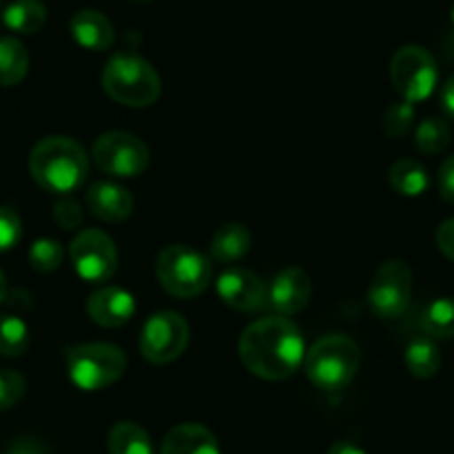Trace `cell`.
Returning a JSON list of instances; mask_svg holds the SVG:
<instances>
[{
    "mask_svg": "<svg viewBox=\"0 0 454 454\" xmlns=\"http://www.w3.org/2000/svg\"><path fill=\"white\" fill-rule=\"evenodd\" d=\"M160 454H221L218 441L200 423H181L172 427L160 445Z\"/></svg>",
    "mask_w": 454,
    "mask_h": 454,
    "instance_id": "cell-17",
    "label": "cell"
},
{
    "mask_svg": "<svg viewBox=\"0 0 454 454\" xmlns=\"http://www.w3.org/2000/svg\"><path fill=\"white\" fill-rule=\"evenodd\" d=\"M87 209L96 218L107 223H121L132 216L134 196L128 187L112 181H98L87 190Z\"/></svg>",
    "mask_w": 454,
    "mask_h": 454,
    "instance_id": "cell-15",
    "label": "cell"
},
{
    "mask_svg": "<svg viewBox=\"0 0 454 454\" xmlns=\"http://www.w3.org/2000/svg\"><path fill=\"white\" fill-rule=\"evenodd\" d=\"M65 368L78 390L98 392L123 377L128 356L112 343H81L65 348Z\"/></svg>",
    "mask_w": 454,
    "mask_h": 454,
    "instance_id": "cell-5",
    "label": "cell"
},
{
    "mask_svg": "<svg viewBox=\"0 0 454 454\" xmlns=\"http://www.w3.org/2000/svg\"><path fill=\"white\" fill-rule=\"evenodd\" d=\"M87 154L74 138L47 137L29 154V174L45 192L72 196L87 178Z\"/></svg>",
    "mask_w": 454,
    "mask_h": 454,
    "instance_id": "cell-2",
    "label": "cell"
},
{
    "mask_svg": "<svg viewBox=\"0 0 454 454\" xmlns=\"http://www.w3.org/2000/svg\"><path fill=\"white\" fill-rule=\"evenodd\" d=\"M3 454H47V448L38 439L25 436V439L14 441Z\"/></svg>",
    "mask_w": 454,
    "mask_h": 454,
    "instance_id": "cell-34",
    "label": "cell"
},
{
    "mask_svg": "<svg viewBox=\"0 0 454 454\" xmlns=\"http://www.w3.org/2000/svg\"><path fill=\"white\" fill-rule=\"evenodd\" d=\"M190 343V325L178 312H156L145 321L141 332V355L150 364L165 365L176 361Z\"/></svg>",
    "mask_w": 454,
    "mask_h": 454,
    "instance_id": "cell-9",
    "label": "cell"
},
{
    "mask_svg": "<svg viewBox=\"0 0 454 454\" xmlns=\"http://www.w3.org/2000/svg\"><path fill=\"white\" fill-rule=\"evenodd\" d=\"M239 356L252 374L268 381L292 377L305 359V343L299 327L287 317L254 321L239 339Z\"/></svg>",
    "mask_w": 454,
    "mask_h": 454,
    "instance_id": "cell-1",
    "label": "cell"
},
{
    "mask_svg": "<svg viewBox=\"0 0 454 454\" xmlns=\"http://www.w3.org/2000/svg\"><path fill=\"white\" fill-rule=\"evenodd\" d=\"M5 294H7V281H5V274L0 272V303L5 301Z\"/></svg>",
    "mask_w": 454,
    "mask_h": 454,
    "instance_id": "cell-37",
    "label": "cell"
},
{
    "mask_svg": "<svg viewBox=\"0 0 454 454\" xmlns=\"http://www.w3.org/2000/svg\"><path fill=\"white\" fill-rule=\"evenodd\" d=\"M29 51L19 38H0V87H14L27 76Z\"/></svg>",
    "mask_w": 454,
    "mask_h": 454,
    "instance_id": "cell-19",
    "label": "cell"
},
{
    "mask_svg": "<svg viewBox=\"0 0 454 454\" xmlns=\"http://www.w3.org/2000/svg\"><path fill=\"white\" fill-rule=\"evenodd\" d=\"M109 454H154L150 434L138 423L121 421L109 430Z\"/></svg>",
    "mask_w": 454,
    "mask_h": 454,
    "instance_id": "cell-21",
    "label": "cell"
},
{
    "mask_svg": "<svg viewBox=\"0 0 454 454\" xmlns=\"http://www.w3.org/2000/svg\"><path fill=\"white\" fill-rule=\"evenodd\" d=\"M103 90L125 107H150L160 96V76L137 54H116L103 69Z\"/></svg>",
    "mask_w": 454,
    "mask_h": 454,
    "instance_id": "cell-4",
    "label": "cell"
},
{
    "mask_svg": "<svg viewBox=\"0 0 454 454\" xmlns=\"http://www.w3.org/2000/svg\"><path fill=\"white\" fill-rule=\"evenodd\" d=\"M29 265L36 272H56L63 265L65 247L54 239H38L29 247Z\"/></svg>",
    "mask_w": 454,
    "mask_h": 454,
    "instance_id": "cell-27",
    "label": "cell"
},
{
    "mask_svg": "<svg viewBox=\"0 0 454 454\" xmlns=\"http://www.w3.org/2000/svg\"><path fill=\"white\" fill-rule=\"evenodd\" d=\"M29 348V327L16 314H0V355L14 356L25 355Z\"/></svg>",
    "mask_w": 454,
    "mask_h": 454,
    "instance_id": "cell-25",
    "label": "cell"
},
{
    "mask_svg": "<svg viewBox=\"0 0 454 454\" xmlns=\"http://www.w3.org/2000/svg\"><path fill=\"white\" fill-rule=\"evenodd\" d=\"M387 181H390L392 190L401 196H421L430 185L427 169L412 159L396 160L390 168Z\"/></svg>",
    "mask_w": 454,
    "mask_h": 454,
    "instance_id": "cell-23",
    "label": "cell"
},
{
    "mask_svg": "<svg viewBox=\"0 0 454 454\" xmlns=\"http://www.w3.org/2000/svg\"><path fill=\"white\" fill-rule=\"evenodd\" d=\"M439 190L441 196H443L450 205H454V154L450 156V159H445V163L441 165Z\"/></svg>",
    "mask_w": 454,
    "mask_h": 454,
    "instance_id": "cell-32",
    "label": "cell"
},
{
    "mask_svg": "<svg viewBox=\"0 0 454 454\" xmlns=\"http://www.w3.org/2000/svg\"><path fill=\"white\" fill-rule=\"evenodd\" d=\"M69 32L78 45L90 51H107L116 41L114 25L109 23L107 16L96 10H81L74 14Z\"/></svg>",
    "mask_w": 454,
    "mask_h": 454,
    "instance_id": "cell-16",
    "label": "cell"
},
{
    "mask_svg": "<svg viewBox=\"0 0 454 454\" xmlns=\"http://www.w3.org/2000/svg\"><path fill=\"white\" fill-rule=\"evenodd\" d=\"M361 364L356 340L346 334H327L305 352V374L318 390L339 392L350 386Z\"/></svg>",
    "mask_w": 454,
    "mask_h": 454,
    "instance_id": "cell-3",
    "label": "cell"
},
{
    "mask_svg": "<svg viewBox=\"0 0 454 454\" xmlns=\"http://www.w3.org/2000/svg\"><path fill=\"white\" fill-rule=\"evenodd\" d=\"M252 247V234L246 225L241 223H227V225L218 227L216 234L212 239V252L214 259L218 263H237L243 256L250 252Z\"/></svg>",
    "mask_w": 454,
    "mask_h": 454,
    "instance_id": "cell-18",
    "label": "cell"
},
{
    "mask_svg": "<svg viewBox=\"0 0 454 454\" xmlns=\"http://www.w3.org/2000/svg\"><path fill=\"white\" fill-rule=\"evenodd\" d=\"M436 246L450 261H454V218H448V221L439 225V230H436Z\"/></svg>",
    "mask_w": 454,
    "mask_h": 454,
    "instance_id": "cell-33",
    "label": "cell"
},
{
    "mask_svg": "<svg viewBox=\"0 0 454 454\" xmlns=\"http://www.w3.org/2000/svg\"><path fill=\"white\" fill-rule=\"evenodd\" d=\"M27 390V381L23 374L14 372V370H0V412L12 410Z\"/></svg>",
    "mask_w": 454,
    "mask_h": 454,
    "instance_id": "cell-29",
    "label": "cell"
},
{
    "mask_svg": "<svg viewBox=\"0 0 454 454\" xmlns=\"http://www.w3.org/2000/svg\"><path fill=\"white\" fill-rule=\"evenodd\" d=\"M390 78L401 100L414 105L430 98L436 90L439 69L430 51L419 45H403L392 56Z\"/></svg>",
    "mask_w": 454,
    "mask_h": 454,
    "instance_id": "cell-7",
    "label": "cell"
},
{
    "mask_svg": "<svg viewBox=\"0 0 454 454\" xmlns=\"http://www.w3.org/2000/svg\"><path fill=\"white\" fill-rule=\"evenodd\" d=\"M3 20L16 34L41 32L47 20V10L41 0H14L3 12Z\"/></svg>",
    "mask_w": 454,
    "mask_h": 454,
    "instance_id": "cell-20",
    "label": "cell"
},
{
    "mask_svg": "<svg viewBox=\"0 0 454 454\" xmlns=\"http://www.w3.org/2000/svg\"><path fill=\"white\" fill-rule=\"evenodd\" d=\"M69 259L78 277L87 283H105L119 268V250L100 230H82L69 246Z\"/></svg>",
    "mask_w": 454,
    "mask_h": 454,
    "instance_id": "cell-11",
    "label": "cell"
},
{
    "mask_svg": "<svg viewBox=\"0 0 454 454\" xmlns=\"http://www.w3.org/2000/svg\"><path fill=\"white\" fill-rule=\"evenodd\" d=\"M414 123V105L408 100H399V103L390 105L383 116V129L387 137L401 138L410 132Z\"/></svg>",
    "mask_w": 454,
    "mask_h": 454,
    "instance_id": "cell-28",
    "label": "cell"
},
{
    "mask_svg": "<svg viewBox=\"0 0 454 454\" xmlns=\"http://www.w3.org/2000/svg\"><path fill=\"white\" fill-rule=\"evenodd\" d=\"M450 45H452V50H454V34H452V43H450Z\"/></svg>",
    "mask_w": 454,
    "mask_h": 454,
    "instance_id": "cell-39",
    "label": "cell"
},
{
    "mask_svg": "<svg viewBox=\"0 0 454 454\" xmlns=\"http://www.w3.org/2000/svg\"><path fill=\"white\" fill-rule=\"evenodd\" d=\"M137 301L123 287H100L87 301V314L103 327H121L132 321Z\"/></svg>",
    "mask_w": 454,
    "mask_h": 454,
    "instance_id": "cell-14",
    "label": "cell"
},
{
    "mask_svg": "<svg viewBox=\"0 0 454 454\" xmlns=\"http://www.w3.org/2000/svg\"><path fill=\"white\" fill-rule=\"evenodd\" d=\"M137 3H150V0H137Z\"/></svg>",
    "mask_w": 454,
    "mask_h": 454,
    "instance_id": "cell-40",
    "label": "cell"
},
{
    "mask_svg": "<svg viewBox=\"0 0 454 454\" xmlns=\"http://www.w3.org/2000/svg\"><path fill=\"white\" fill-rule=\"evenodd\" d=\"M54 221L59 223L60 230L69 232V230H76L82 223V209L81 203L72 196H60L54 205Z\"/></svg>",
    "mask_w": 454,
    "mask_h": 454,
    "instance_id": "cell-31",
    "label": "cell"
},
{
    "mask_svg": "<svg viewBox=\"0 0 454 454\" xmlns=\"http://www.w3.org/2000/svg\"><path fill=\"white\" fill-rule=\"evenodd\" d=\"M156 277L168 294L176 299H194L207 290L212 281V263L203 252L174 243L159 252Z\"/></svg>",
    "mask_w": 454,
    "mask_h": 454,
    "instance_id": "cell-6",
    "label": "cell"
},
{
    "mask_svg": "<svg viewBox=\"0 0 454 454\" xmlns=\"http://www.w3.org/2000/svg\"><path fill=\"white\" fill-rule=\"evenodd\" d=\"M441 105H443L445 116L454 121V74L443 85V91H441Z\"/></svg>",
    "mask_w": 454,
    "mask_h": 454,
    "instance_id": "cell-35",
    "label": "cell"
},
{
    "mask_svg": "<svg viewBox=\"0 0 454 454\" xmlns=\"http://www.w3.org/2000/svg\"><path fill=\"white\" fill-rule=\"evenodd\" d=\"M421 327L430 339H454V299L443 296L423 309Z\"/></svg>",
    "mask_w": 454,
    "mask_h": 454,
    "instance_id": "cell-24",
    "label": "cell"
},
{
    "mask_svg": "<svg viewBox=\"0 0 454 454\" xmlns=\"http://www.w3.org/2000/svg\"><path fill=\"white\" fill-rule=\"evenodd\" d=\"M94 163L116 178L141 176L150 165V150L138 137L128 132H107L94 143Z\"/></svg>",
    "mask_w": 454,
    "mask_h": 454,
    "instance_id": "cell-10",
    "label": "cell"
},
{
    "mask_svg": "<svg viewBox=\"0 0 454 454\" xmlns=\"http://www.w3.org/2000/svg\"><path fill=\"white\" fill-rule=\"evenodd\" d=\"M450 137H452V132H450L448 121L441 119V116H430V119L419 123L417 132H414V145L423 154H439L448 147Z\"/></svg>",
    "mask_w": 454,
    "mask_h": 454,
    "instance_id": "cell-26",
    "label": "cell"
},
{
    "mask_svg": "<svg viewBox=\"0 0 454 454\" xmlns=\"http://www.w3.org/2000/svg\"><path fill=\"white\" fill-rule=\"evenodd\" d=\"M312 296V281L301 268H286L270 281L265 292V308L278 317H290L301 312Z\"/></svg>",
    "mask_w": 454,
    "mask_h": 454,
    "instance_id": "cell-12",
    "label": "cell"
},
{
    "mask_svg": "<svg viewBox=\"0 0 454 454\" xmlns=\"http://www.w3.org/2000/svg\"><path fill=\"white\" fill-rule=\"evenodd\" d=\"M216 292L223 303L241 312H256L265 308V292L268 286L246 268H227L218 277Z\"/></svg>",
    "mask_w": 454,
    "mask_h": 454,
    "instance_id": "cell-13",
    "label": "cell"
},
{
    "mask_svg": "<svg viewBox=\"0 0 454 454\" xmlns=\"http://www.w3.org/2000/svg\"><path fill=\"white\" fill-rule=\"evenodd\" d=\"M327 454H368V452L361 450L356 443H352V441H336V443L330 445Z\"/></svg>",
    "mask_w": 454,
    "mask_h": 454,
    "instance_id": "cell-36",
    "label": "cell"
},
{
    "mask_svg": "<svg viewBox=\"0 0 454 454\" xmlns=\"http://www.w3.org/2000/svg\"><path fill=\"white\" fill-rule=\"evenodd\" d=\"M412 299V270L405 261H386L374 272L368 287V303L383 321H392L408 312Z\"/></svg>",
    "mask_w": 454,
    "mask_h": 454,
    "instance_id": "cell-8",
    "label": "cell"
},
{
    "mask_svg": "<svg viewBox=\"0 0 454 454\" xmlns=\"http://www.w3.org/2000/svg\"><path fill=\"white\" fill-rule=\"evenodd\" d=\"M450 20H452V27H454V5H452V12H450Z\"/></svg>",
    "mask_w": 454,
    "mask_h": 454,
    "instance_id": "cell-38",
    "label": "cell"
},
{
    "mask_svg": "<svg viewBox=\"0 0 454 454\" xmlns=\"http://www.w3.org/2000/svg\"><path fill=\"white\" fill-rule=\"evenodd\" d=\"M405 365L417 379H432L441 368V352L434 339L417 336L405 348Z\"/></svg>",
    "mask_w": 454,
    "mask_h": 454,
    "instance_id": "cell-22",
    "label": "cell"
},
{
    "mask_svg": "<svg viewBox=\"0 0 454 454\" xmlns=\"http://www.w3.org/2000/svg\"><path fill=\"white\" fill-rule=\"evenodd\" d=\"M23 237V221L14 207H0V254L19 246Z\"/></svg>",
    "mask_w": 454,
    "mask_h": 454,
    "instance_id": "cell-30",
    "label": "cell"
}]
</instances>
